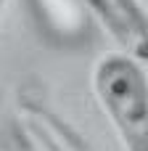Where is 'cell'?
Here are the masks:
<instances>
[{"label": "cell", "instance_id": "3", "mask_svg": "<svg viewBox=\"0 0 148 151\" xmlns=\"http://www.w3.org/2000/svg\"><path fill=\"white\" fill-rule=\"evenodd\" d=\"M3 151H32L29 141H24V135L19 133V127L11 122H5V130H3Z\"/></svg>", "mask_w": 148, "mask_h": 151}, {"label": "cell", "instance_id": "2", "mask_svg": "<svg viewBox=\"0 0 148 151\" xmlns=\"http://www.w3.org/2000/svg\"><path fill=\"white\" fill-rule=\"evenodd\" d=\"M119 50L148 61V16L135 0H82Z\"/></svg>", "mask_w": 148, "mask_h": 151}, {"label": "cell", "instance_id": "1", "mask_svg": "<svg viewBox=\"0 0 148 151\" xmlns=\"http://www.w3.org/2000/svg\"><path fill=\"white\" fill-rule=\"evenodd\" d=\"M95 98L124 151H148V74L143 61L117 50L93 69Z\"/></svg>", "mask_w": 148, "mask_h": 151}]
</instances>
